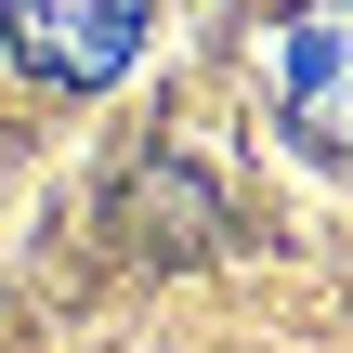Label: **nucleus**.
<instances>
[{
  "mask_svg": "<svg viewBox=\"0 0 353 353\" xmlns=\"http://www.w3.org/2000/svg\"><path fill=\"white\" fill-rule=\"evenodd\" d=\"M0 39H13L39 79L92 92V79H118V65L144 52V0H0Z\"/></svg>",
  "mask_w": 353,
  "mask_h": 353,
  "instance_id": "nucleus-1",
  "label": "nucleus"
},
{
  "mask_svg": "<svg viewBox=\"0 0 353 353\" xmlns=\"http://www.w3.org/2000/svg\"><path fill=\"white\" fill-rule=\"evenodd\" d=\"M288 118L327 131V144H353V0H314L288 26Z\"/></svg>",
  "mask_w": 353,
  "mask_h": 353,
  "instance_id": "nucleus-2",
  "label": "nucleus"
}]
</instances>
